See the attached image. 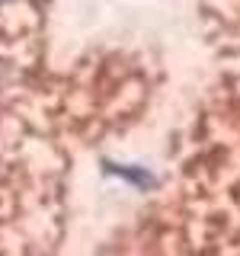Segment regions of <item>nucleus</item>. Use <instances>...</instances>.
I'll list each match as a JSON object with an SVG mask.
<instances>
[{
    "mask_svg": "<svg viewBox=\"0 0 240 256\" xmlns=\"http://www.w3.org/2000/svg\"><path fill=\"white\" fill-rule=\"evenodd\" d=\"M0 4H4V0H0Z\"/></svg>",
    "mask_w": 240,
    "mask_h": 256,
    "instance_id": "1",
    "label": "nucleus"
}]
</instances>
